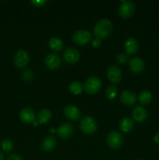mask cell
Here are the masks:
<instances>
[{
    "instance_id": "6da1fadb",
    "label": "cell",
    "mask_w": 159,
    "mask_h": 160,
    "mask_svg": "<svg viewBox=\"0 0 159 160\" xmlns=\"http://www.w3.org/2000/svg\"><path fill=\"white\" fill-rule=\"evenodd\" d=\"M113 26L112 23L108 19H101L97 22L94 28V34L98 38H106L112 33Z\"/></svg>"
},
{
    "instance_id": "7a4b0ae2",
    "label": "cell",
    "mask_w": 159,
    "mask_h": 160,
    "mask_svg": "<svg viewBox=\"0 0 159 160\" xmlns=\"http://www.w3.org/2000/svg\"><path fill=\"white\" fill-rule=\"evenodd\" d=\"M80 128L81 131L87 134H93L97 130V122L94 118L90 116H86L80 123Z\"/></svg>"
},
{
    "instance_id": "3957f363",
    "label": "cell",
    "mask_w": 159,
    "mask_h": 160,
    "mask_svg": "<svg viewBox=\"0 0 159 160\" xmlns=\"http://www.w3.org/2000/svg\"><path fill=\"white\" fill-rule=\"evenodd\" d=\"M72 39L76 45H85L91 39V34L87 30L80 29L73 33L72 35Z\"/></svg>"
},
{
    "instance_id": "277c9868",
    "label": "cell",
    "mask_w": 159,
    "mask_h": 160,
    "mask_svg": "<svg viewBox=\"0 0 159 160\" xmlns=\"http://www.w3.org/2000/svg\"><path fill=\"white\" fill-rule=\"evenodd\" d=\"M13 61L16 67L20 69H23L26 67L29 63L30 55L25 50L20 49L14 55Z\"/></svg>"
},
{
    "instance_id": "5b68a950",
    "label": "cell",
    "mask_w": 159,
    "mask_h": 160,
    "mask_svg": "<svg viewBox=\"0 0 159 160\" xmlns=\"http://www.w3.org/2000/svg\"><path fill=\"white\" fill-rule=\"evenodd\" d=\"M101 87V81L97 77H90L86 81L84 88L87 93L93 95L96 94Z\"/></svg>"
},
{
    "instance_id": "8992f818",
    "label": "cell",
    "mask_w": 159,
    "mask_h": 160,
    "mask_svg": "<svg viewBox=\"0 0 159 160\" xmlns=\"http://www.w3.org/2000/svg\"><path fill=\"white\" fill-rule=\"evenodd\" d=\"M123 142V136L119 132L114 131L109 133L107 137V143L109 147L116 149L122 145Z\"/></svg>"
},
{
    "instance_id": "52a82bcc",
    "label": "cell",
    "mask_w": 159,
    "mask_h": 160,
    "mask_svg": "<svg viewBox=\"0 0 159 160\" xmlns=\"http://www.w3.org/2000/svg\"><path fill=\"white\" fill-rule=\"evenodd\" d=\"M135 11V5L131 1H123L118 9V13L123 18H129Z\"/></svg>"
},
{
    "instance_id": "ba28073f",
    "label": "cell",
    "mask_w": 159,
    "mask_h": 160,
    "mask_svg": "<svg viewBox=\"0 0 159 160\" xmlns=\"http://www.w3.org/2000/svg\"><path fill=\"white\" fill-rule=\"evenodd\" d=\"M107 75L108 80L113 84H118L122 80L121 69L115 65H112L108 68Z\"/></svg>"
},
{
    "instance_id": "9c48e42d",
    "label": "cell",
    "mask_w": 159,
    "mask_h": 160,
    "mask_svg": "<svg viewBox=\"0 0 159 160\" xmlns=\"http://www.w3.org/2000/svg\"><path fill=\"white\" fill-rule=\"evenodd\" d=\"M56 134L60 138L68 139L73 133V127L69 122L61 123L56 130Z\"/></svg>"
},
{
    "instance_id": "30bf717a",
    "label": "cell",
    "mask_w": 159,
    "mask_h": 160,
    "mask_svg": "<svg viewBox=\"0 0 159 160\" xmlns=\"http://www.w3.org/2000/svg\"><path fill=\"white\" fill-rule=\"evenodd\" d=\"M63 58L68 63L74 64L79 61L80 58V54L76 48L70 47L64 50Z\"/></svg>"
},
{
    "instance_id": "8fae6325",
    "label": "cell",
    "mask_w": 159,
    "mask_h": 160,
    "mask_svg": "<svg viewBox=\"0 0 159 160\" xmlns=\"http://www.w3.org/2000/svg\"><path fill=\"white\" fill-rule=\"evenodd\" d=\"M144 61L139 56H135L129 59V67L131 71L134 73H140L144 70Z\"/></svg>"
},
{
    "instance_id": "7c38bea8",
    "label": "cell",
    "mask_w": 159,
    "mask_h": 160,
    "mask_svg": "<svg viewBox=\"0 0 159 160\" xmlns=\"http://www.w3.org/2000/svg\"><path fill=\"white\" fill-rule=\"evenodd\" d=\"M132 115L134 120L138 123H143L147 118V112L146 109L143 106H140V105L136 106L133 108Z\"/></svg>"
},
{
    "instance_id": "4fadbf2b",
    "label": "cell",
    "mask_w": 159,
    "mask_h": 160,
    "mask_svg": "<svg viewBox=\"0 0 159 160\" xmlns=\"http://www.w3.org/2000/svg\"><path fill=\"white\" fill-rule=\"evenodd\" d=\"M45 62L47 67L51 70H56L62 64L60 57L54 53H50V54L47 55Z\"/></svg>"
},
{
    "instance_id": "5bb4252c",
    "label": "cell",
    "mask_w": 159,
    "mask_h": 160,
    "mask_svg": "<svg viewBox=\"0 0 159 160\" xmlns=\"http://www.w3.org/2000/svg\"><path fill=\"white\" fill-rule=\"evenodd\" d=\"M64 115L67 117L68 119L71 120H78L80 117V111L73 105H67L65 106L63 109Z\"/></svg>"
},
{
    "instance_id": "9a60e30c",
    "label": "cell",
    "mask_w": 159,
    "mask_h": 160,
    "mask_svg": "<svg viewBox=\"0 0 159 160\" xmlns=\"http://www.w3.org/2000/svg\"><path fill=\"white\" fill-rule=\"evenodd\" d=\"M120 100L124 105L128 106H132L137 101V95L131 91H124L120 95Z\"/></svg>"
},
{
    "instance_id": "2e32d148",
    "label": "cell",
    "mask_w": 159,
    "mask_h": 160,
    "mask_svg": "<svg viewBox=\"0 0 159 160\" xmlns=\"http://www.w3.org/2000/svg\"><path fill=\"white\" fill-rule=\"evenodd\" d=\"M124 47L128 55L135 54L138 51L139 42L135 38L129 37L125 42Z\"/></svg>"
},
{
    "instance_id": "e0dca14e",
    "label": "cell",
    "mask_w": 159,
    "mask_h": 160,
    "mask_svg": "<svg viewBox=\"0 0 159 160\" xmlns=\"http://www.w3.org/2000/svg\"><path fill=\"white\" fill-rule=\"evenodd\" d=\"M20 118L23 123H33L35 120V113L30 108H24L20 112Z\"/></svg>"
},
{
    "instance_id": "ac0fdd59",
    "label": "cell",
    "mask_w": 159,
    "mask_h": 160,
    "mask_svg": "<svg viewBox=\"0 0 159 160\" xmlns=\"http://www.w3.org/2000/svg\"><path fill=\"white\" fill-rule=\"evenodd\" d=\"M56 139L53 136H48L45 138L41 144V148L45 152H51L56 145Z\"/></svg>"
},
{
    "instance_id": "d6986e66",
    "label": "cell",
    "mask_w": 159,
    "mask_h": 160,
    "mask_svg": "<svg viewBox=\"0 0 159 160\" xmlns=\"http://www.w3.org/2000/svg\"><path fill=\"white\" fill-rule=\"evenodd\" d=\"M118 127L122 131L127 133L132 131L134 127V123L129 117H124L120 120Z\"/></svg>"
},
{
    "instance_id": "ffe728a7",
    "label": "cell",
    "mask_w": 159,
    "mask_h": 160,
    "mask_svg": "<svg viewBox=\"0 0 159 160\" xmlns=\"http://www.w3.org/2000/svg\"><path fill=\"white\" fill-rule=\"evenodd\" d=\"M48 45L51 49L58 52L63 48V42L59 38L52 37L50 38L49 42H48Z\"/></svg>"
},
{
    "instance_id": "44dd1931",
    "label": "cell",
    "mask_w": 159,
    "mask_h": 160,
    "mask_svg": "<svg viewBox=\"0 0 159 160\" xmlns=\"http://www.w3.org/2000/svg\"><path fill=\"white\" fill-rule=\"evenodd\" d=\"M38 122L39 123H46L51 120V112L48 109H41L38 112Z\"/></svg>"
},
{
    "instance_id": "7402d4cb",
    "label": "cell",
    "mask_w": 159,
    "mask_h": 160,
    "mask_svg": "<svg viewBox=\"0 0 159 160\" xmlns=\"http://www.w3.org/2000/svg\"><path fill=\"white\" fill-rule=\"evenodd\" d=\"M139 101L141 104L143 105H147L149 104L150 102L152 100V95H151V92L147 90H144L143 92H141L139 95Z\"/></svg>"
},
{
    "instance_id": "603a6c76",
    "label": "cell",
    "mask_w": 159,
    "mask_h": 160,
    "mask_svg": "<svg viewBox=\"0 0 159 160\" xmlns=\"http://www.w3.org/2000/svg\"><path fill=\"white\" fill-rule=\"evenodd\" d=\"M69 88H70V91L71 92V93H73V95H80V94L82 92L84 87H83L82 84H81L80 81H73V82H72L71 84H70Z\"/></svg>"
},
{
    "instance_id": "cb8c5ba5",
    "label": "cell",
    "mask_w": 159,
    "mask_h": 160,
    "mask_svg": "<svg viewBox=\"0 0 159 160\" xmlns=\"http://www.w3.org/2000/svg\"><path fill=\"white\" fill-rule=\"evenodd\" d=\"M118 94V89L115 85H110L107 88L105 91V95L108 99L112 100L116 97Z\"/></svg>"
},
{
    "instance_id": "d4e9b609",
    "label": "cell",
    "mask_w": 159,
    "mask_h": 160,
    "mask_svg": "<svg viewBox=\"0 0 159 160\" xmlns=\"http://www.w3.org/2000/svg\"><path fill=\"white\" fill-rule=\"evenodd\" d=\"M1 148L6 152H9L13 149V143L9 139L6 138L2 141L1 142Z\"/></svg>"
},
{
    "instance_id": "484cf974",
    "label": "cell",
    "mask_w": 159,
    "mask_h": 160,
    "mask_svg": "<svg viewBox=\"0 0 159 160\" xmlns=\"http://www.w3.org/2000/svg\"><path fill=\"white\" fill-rule=\"evenodd\" d=\"M22 78L23 80H24L25 81H31V80L34 78V73L32 72V70H26L22 73Z\"/></svg>"
},
{
    "instance_id": "4316f807",
    "label": "cell",
    "mask_w": 159,
    "mask_h": 160,
    "mask_svg": "<svg viewBox=\"0 0 159 160\" xmlns=\"http://www.w3.org/2000/svg\"><path fill=\"white\" fill-rule=\"evenodd\" d=\"M128 60V56L127 55H125L123 53H120V54L118 55L117 56V61H118L119 63H125V62H127Z\"/></svg>"
},
{
    "instance_id": "83f0119b",
    "label": "cell",
    "mask_w": 159,
    "mask_h": 160,
    "mask_svg": "<svg viewBox=\"0 0 159 160\" xmlns=\"http://www.w3.org/2000/svg\"><path fill=\"white\" fill-rule=\"evenodd\" d=\"M47 2H48L47 0H32V1H31V3H32L34 6H37V7H41V6H44Z\"/></svg>"
},
{
    "instance_id": "f1b7e54d",
    "label": "cell",
    "mask_w": 159,
    "mask_h": 160,
    "mask_svg": "<svg viewBox=\"0 0 159 160\" xmlns=\"http://www.w3.org/2000/svg\"><path fill=\"white\" fill-rule=\"evenodd\" d=\"M7 160H23V159L19 154H11L8 156Z\"/></svg>"
},
{
    "instance_id": "f546056e",
    "label": "cell",
    "mask_w": 159,
    "mask_h": 160,
    "mask_svg": "<svg viewBox=\"0 0 159 160\" xmlns=\"http://www.w3.org/2000/svg\"><path fill=\"white\" fill-rule=\"evenodd\" d=\"M101 39L98 38H94L92 40V45L95 48H98L101 45Z\"/></svg>"
},
{
    "instance_id": "4dcf8cb0",
    "label": "cell",
    "mask_w": 159,
    "mask_h": 160,
    "mask_svg": "<svg viewBox=\"0 0 159 160\" xmlns=\"http://www.w3.org/2000/svg\"><path fill=\"white\" fill-rule=\"evenodd\" d=\"M154 141L157 144H159V133H157L154 136Z\"/></svg>"
},
{
    "instance_id": "1f68e13d",
    "label": "cell",
    "mask_w": 159,
    "mask_h": 160,
    "mask_svg": "<svg viewBox=\"0 0 159 160\" xmlns=\"http://www.w3.org/2000/svg\"><path fill=\"white\" fill-rule=\"evenodd\" d=\"M0 160H5V156L2 152H0Z\"/></svg>"
},
{
    "instance_id": "d6a6232c",
    "label": "cell",
    "mask_w": 159,
    "mask_h": 160,
    "mask_svg": "<svg viewBox=\"0 0 159 160\" xmlns=\"http://www.w3.org/2000/svg\"><path fill=\"white\" fill-rule=\"evenodd\" d=\"M33 123H34V126H37V121H35V120H34V122H33Z\"/></svg>"
},
{
    "instance_id": "836d02e7",
    "label": "cell",
    "mask_w": 159,
    "mask_h": 160,
    "mask_svg": "<svg viewBox=\"0 0 159 160\" xmlns=\"http://www.w3.org/2000/svg\"><path fill=\"white\" fill-rule=\"evenodd\" d=\"M55 131V130L53 129V128H51V129H50V132H51V133H54Z\"/></svg>"
},
{
    "instance_id": "e575fe53",
    "label": "cell",
    "mask_w": 159,
    "mask_h": 160,
    "mask_svg": "<svg viewBox=\"0 0 159 160\" xmlns=\"http://www.w3.org/2000/svg\"><path fill=\"white\" fill-rule=\"evenodd\" d=\"M138 160H141V159H138Z\"/></svg>"
}]
</instances>
